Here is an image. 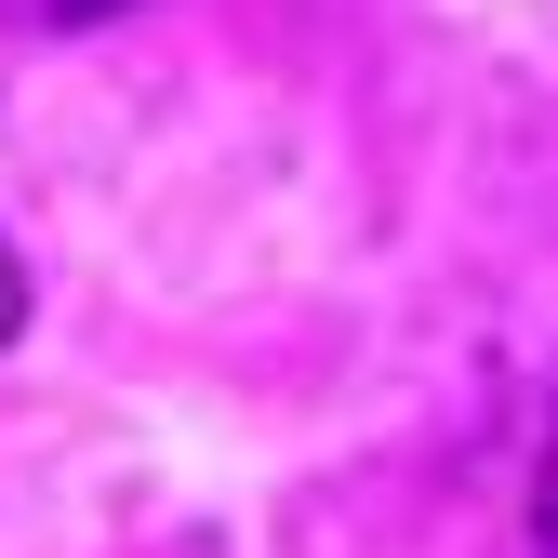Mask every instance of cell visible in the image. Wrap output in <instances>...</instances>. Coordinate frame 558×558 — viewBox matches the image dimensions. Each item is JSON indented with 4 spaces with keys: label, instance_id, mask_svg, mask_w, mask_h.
Returning a JSON list of instances; mask_svg holds the SVG:
<instances>
[{
    "label": "cell",
    "instance_id": "obj_3",
    "mask_svg": "<svg viewBox=\"0 0 558 558\" xmlns=\"http://www.w3.org/2000/svg\"><path fill=\"white\" fill-rule=\"evenodd\" d=\"M27 319V266H14V240H0V332Z\"/></svg>",
    "mask_w": 558,
    "mask_h": 558
},
{
    "label": "cell",
    "instance_id": "obj_1",
    "mask_svg": "<svg viewBox=\"0 0 558 558\" xmlns=\"http://www.w3.org/2000/svg\"><path fill=\"white\" fill-rule=\"evenodd\" d=\"M14 27H107V14H133V0H0Z\"/></svg>",
    "mask_w": 558,
    "mask_h": 558
},
{
    "label": "cell",
    "instance_id": "obj_2",
    "mask_svg": "<svg viewBox=\"0 0 558 558\" xmlns=\"http://www.w3.org/2000/svg\"><path fill=\"white\" fill-rule=\"evenodd\" d=\"M532 532H545V558H558V439H545V478H532Z\"/></svg>",
    "mask_w": 558,
    "mask_h": 558
}]
</instances>
